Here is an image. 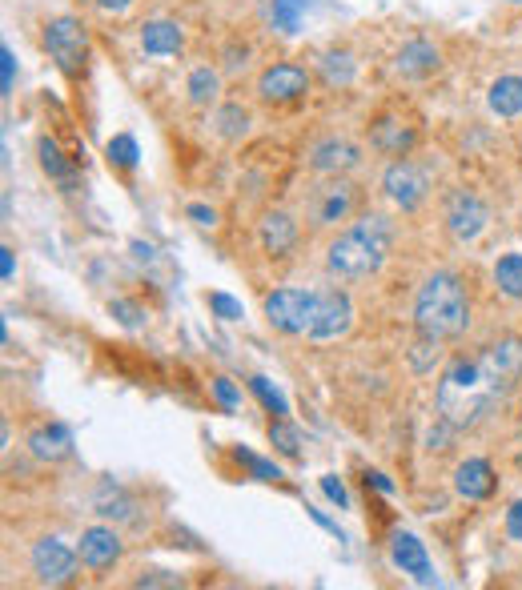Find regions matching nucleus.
<instances>
[{"instance_id": "1", "label": "nucleus", "mask_w": 522, "mask_h": 590, "mask_svg": "<svg viewBox=\"0 0 522 590\" xmlns=\"http://www.w3.org/2000/svg\"><path fill=\"white\" fill-rule=\"evenodd\" d=\"M390 245H394V221L382 213H366L326 245V269L338 281H362L386 265Z\"/></svg>"}, {"instance_id": "2", "label": "nucleus", "mask_w": 522, "mask_h": 590, "mask_svg": "<svg viewBox=\"0 0 522 590\" xmlns=\"http://www.w3.org/2000/svg\"><path fill=\"white\" fill-rule=\"evenodd\" d=\"M470 326V302L466 289L454 273H434L422 281L418 298H414V330L418 338H434V342H454L462 338Z\"/></svg>"}, {"instance_id": "3", "label": "nucleus", "mask_w": 522, "mask_h": 590, "mask_svg": "<svg viewBox=\"0 0 522 590\" xmlns=\"http://www.w3.org/2000/svg\"><path fill=\"white\" fill-rule=\"evenodd\" d=\"M434 398H438V418H446L454 430L478 426V422L502 402V394H498V390L490 386V378L482 374L478 358H474V362H454V366L442 374Z\"/></svg>"}, {"instance_id": "4", "label": "nucleus", "mask_w": 522, "mask_h": 590, "mask_svg": "<svg viewBox=\"0 0 522 590\" xmlns=\"http://www.w3.org/2000/svg\"><path fill=\"white\" fill-rule=\"evenodd\" d=\"M266 318L274 330L302 338L318 318V289H274L266 298Z\"/></svg>"}, {"instance_id": "5", "label": "nucleus", "mask_w": 522, "mask_h": 590, "mask_svg": "<svg viewBox=\"0 0 522 590\" xmlns=\"http://www.w3.org/2000/svg\"><path fill=\"white\" fill-rule=\"evenodd\" d=\"M45 49L65 77H77L85 65V53H89V33L77 17H57L45 25Z\"/></svg>"}, {"instance_id": "6", "label": "nucleus", "mask_w": 522, "mask_h": 590, "mask_svg": "<svg viewBox=\"0 0 522 590\" xmlns=\"http://www.w3.org/2000/svg\"><path fill=\"white\" fill-rule=\"evenodd\" d=\"M382 193H386L398 209L410 213V209H418V205L430 197V173H426L422 165L398 157V161H390L386 173H382Z\"/></svg>"}, {"instance_id": "7", "label": "nucleus", "mask_w": 522, "mask_h": 590, "mask_svg": "<svg viewBox=\"0 0 522 590\" xmlns=\"http://www.w3.org/2000/svg\"><path fill=\"white\" fill-rule=\"evenodd\" d=\"M478 366H482V374L490 378V386H494V390L506 398V394H510L518 382H522V338L506 334V338L490 342V346L482 350Z\"/></svg>"}, {"instance_id": "8", "label": "nucleus", "mask_w": 522, "mask_h": 590, "mask_svg": "<svg viewBox=\"0 0 522 590\" xmlns=\"http://www.w3.org/2000/svg\"><path fill=\"white\" fill-rule=\"evenodd\" d=\"M29 562H33L37 582H45V586H65V582H73L77 570L85 566L81 554H77L73 546H65L61 538H41V542L33 546Z\"/></svg>"}, {"instance_id": "9", "label": "nucleus", "mask_w": 522, "mask_h": 590, "mask_svg": "<svg viewBox=\"0 0 522 590\" xmlns=\"http://www.w3.org/2000/svg\"><path fill=\"white\" fill-rule=\"evenodd\" d=\"M354 326V302L346 289H318V318L310 326V342H338Z\"/></svg>"}, {"instance_id": "10", "label": "nucleus", "mask_w": 522, "mask_h": 590, "mask_svg": "<svg viewBox=\"0 0 522 590\" xmlns=\"http://www.w3.org/2000/svg\"><path fill=\"white\" fill-rule=\"evenodd\" d=\"M486 225H490V209H486V201L478 193L454 189L446 197V229H450L454 241H462V245L466 241H478L486 233Z\"/></svg>"}, {"instance_id": "11", "label": "nucleus", "mask_w": 522, "mask_h": 590, "mask_svg": "<svg viewBox=\"0 0 522 590\" xmlns=\"http://www.w3.org/2000/svg\"><path fill=\"white\" fill-rule=\"evenodd\" d=\"M306 93H310V73L302 65H294V61L270 65L257 77V97L270 101V105H290V101H302Z\"/></svg>"}, {"instance_id": "12", "label": "nucleus", "mask_w": 522, "mask_h": 590, "mask_svg": "<svg viewBox=\"0 0 522 590\" xmlns=\"http://www.w3.org/2000/svg\"><path fill=\"white\" fill-rule=\"evenodd\" d=\"M354 209H358V189H354L350 181L334 177L330 185L314 189V197H310V225H318V229H330V225L346 221Z\"/></svg>"}, {"instance_id": "13", "label": "nucleus", "mask_w": 522, "mask_h": 590, "mask_svg": "<svg viewBox=\"0 0 522 590\" xmlns=\"http://www.w3.org/2000/svg\"><path fill=\"white\" fill-rule=\"evenodd\" d=\"M125 542L113 526H89L81 530V542H77V554L85 562V570H109L117 558H121Z\"/></svg>"}, {"instance_id": "14", "label": "nucleus", "mask_w": 522, "mask_h": 590, "mask_svg": "<svg viewBox=\"0 0 522 590\" xmlns=\"http://www.w3.org/2000/svg\"><path fill=\"white\" fill-rule=\"evenodd\" d=\"M358 165H362V149H358L354 141H346V137H326V141H318L314 153H310V169H314V173H326V177L350 173V169H358Z\"/></svg>"}, {"instance_id": "15", "label": "nucleus", "mask_w": 522, "mask_h": 590, "mask_svg": "<svg viewBox=\"0 0 522 590\" xmlns=\"http://www.w3.org/2000/svg\"><path fill=\"white\" fill-rule=\"evenodd\" d=\"M390 558H394V566L402 570V574H410L418 586H430L434 582V566H430V554H426V546L414 538V534H406V530H398L394 538H390Z\"/></svg>"}, {"instance_id": "16", "label": "nucleus", "mask_w": 522, "mask_h": 590, "mask_svg": "<svg viewBox=\"0 0 522 590\" xmlns=\"http://www.w3.org/2000/svg\"><path fill=\"white\" fill-rule=\"evenodd\" d=\"M257 241H261V249H266L270 257H286V253L298 245V221H294L290 213L274 209V213L261 217V225H257Z\"/></svg>"}, {"instance_id": "17", "label": "nucleus", "mask_w": 522, "mask_h": 590, "mask_svg": "<svg viewBox=\"0 0 522 590\" xmlns=\"http://www.w3.org/2000/svg\"><path fill=\"white\" fill-rule=\"evenodd\" d=\"M494 466L486 462V458H466L458 470H454V490H458V498H466V502H486L490 494H494Z\"/></svg>"}, {"instance_id": "18", "label": "nucleus", "mask_w": 522, "mask_h": 590, "mask_svg": "<svg viewBox=\"0 0 522 590\" xmlns=\"http://www.w3.org/2000/svg\"><path fill=\"white\" fill-rule=\"evenodd\" d=\"M370 145L378 153H386V157H406L418 145V133L398 117H382V121L370 125Z\"/></svg>"}, {"instance_id": "19", "label": "nucleus", "mask_w": 522, "mask_h": 590, "mask_svg": "<svg viewBox=\"0 0 522 590\" xmlns=\"http://www.w3.org/2000/svg\"><path fill=\"white\" fill-rule=\"evenodd\" d=\"M93 510H97L101 518H113V522H137V498H133L121 482H113V478H105V482L97 486Z\"/></svg>"}, {"instance_id": "20", "label": "nucleus", "mask_w": 522, "mask_h": 590, "mask_svg": "<svg viewBox=\"0 0 522 590\" xmlns=\"http://www.w3.org/2000/svg\"><path fill=\"white\" fill-rule=\"evenodd\" d=\"M29 450H33V458H41V462H61V458L73 454V434H69V426L49 422V426H41V430L29 434Z\"/></svg>"}, {"instance_id": "21", "label": "nucleus", "mask_w": 522, "mask_h": 590, "mask_svg": "<svg viewBox=\"0 0 522 590\" xmlns=\"http://www.w3.org/2000/svg\"><path fill=\"white\" fill-rule=\"evenodd\" d=\"M181 45H185L181 25H173V21H149V25H141V49L149 57H173Z\"/></svg>"}, {"instance_id": "22", "label": "nucleus", "mask_w": 522, "mask_h": 590, "mask_svg": "<svg viewBox=\"0 0 522 590\" xmlns=\"http://www.w3.org/2000/svg\"><path fill=\"white\" fill-rule=\"evenodd\" d=\"M394 65H398V73H402V77H414V81H418V77H430V73L442 65V57H438V49H434L430 41H422V37H418V41L402 45V53H398V61H394Z\"/></svg>"}, {"instance_id": "23", "label": "nucleus", "mask_w": 522, "mask_h": 590, "mask_svg": "<svg viewBox=\"0 0 522 590\" xmlns=\"http://www.w3.org/2000/svg\"><path fill=\"white\" fill-rule=\"evenodd\" d=\"M41 169L61 185V193H77L81 189V173H77V165L57 149V141H41Z\"/></svg>"}, {"instance_id": "24", "label": "nucleus", "mask_w": 522, "mask_h": 590, "mask_svg": "<svg viewBox=\"0 0 522 590\" xmlns=\"http://www.w3.org/2000/svg\"><path fill=\"white\" fill-rule=\"evenodd\" d=\"M486 105H490V113L494 117H502V121H514L518 113H522V77H498L494 85H490V93H486Z\"/></svg>"}, {"instance_id": "25", "label": "nucleus", "mask_w": 522, "mask_h": 590, "mask_svg": "<svg viewBox=\"0 0 522 590\" xmlns=\"http://www.w3.org/2000/svg\"><path fill=\"white\" fill-rule=\"evenodd\" d=\"M213 133H217L221 141H241V137L249 133V109L237 105V101L221 105V109L213 113Z\"/></svg>"}, {"instance_id": "26", "label": "nucleus", "mask_w": 522, "mask_h": 590, "mask_svg": "<svg viewBox=\"0 0 522 590\" xmlns=\"http://www.w3.org/2000/svg\"><path fill=\"white\" fill-rule=\"evenodd\" d=\"M494 285L506 293V298L522 302V253H502L494 261Z\"/></svg>"}, {"instance_id": "27", "label": "nucleus", "mask_w": 522, "mask_h": 590, "mask_svg": "<svg viewBox=\"0 0 522 590\" xmlns=\"http://www.w3.org/2000/svg\"><path fill=\"white\" fill-rule=\"evenodd\" d=\"M306 21V0H270V25L286 37H294Z\"/></svg>"}, {"instance_id": "28", "label": "nucleus", "mask_w": 522, "mask_h": 590, "mask_svg": "<svg viewBox=\"0 0 522 590\" xmlns=\"http://www.w3.org/2000/svg\"><path fill=\"white\" fill-rule=\"evenodd\" d=\"M318 73H322V81H326L330 89H346V85L354 81L358 65H354L350 53H326V57L318 61Z\"/></svg>"}, {"instance_id": "29", "label": "nucleus", "mask_w": 522, "mask_h": 590, "mask_svg": "<svg viewBox=\"0 0 522 590\" xmlns=\"http://www.w3.org/2000/svg\"><path fill=\"white\" fill-rule=\"evenodd\" d=\"M189 101L197 105V109H205L209 101H217V93H221V77H217V69H209V65H197L193 73H189Z\"/></svg>"}, {"instance_id": "30", "label": "nucleus", "mask_w": 522, "mask_h": 590, "mask_svg": "<svg viewBox=\"0 0 522 590\" xmlns=\"http://www.w3.org/2000/svg\"><path fill=\"white\" fill-rule=\"evenodd\" d=\"M270 446L278 454H286V458H302V434H298V426L290 418L270 422Z\"/></svg>"}, {"instance_id": "31", "label": "nucleus", "mask_w": 522, "mask_h": 590, "mask_svg": "<svg viewBox=\"0 0 522 590\" xmlns=\"http://www.w3.org/2000/svg\"><path fill=\"white\" fill-rule=\"evenodd\" d=\"M249 390L257 394V402L266 406L274 418H286V414H290V402H286V394H282L278 386H270V378H249Z\"/></svg>"}, {"instance_id": "32", "label": "nucleus", "mask_w": 522, "mask_h": 590, "mask_svg": "<svg viewBox=\"0 0 522 590\" xmlns=\"http://www.w3.org/2000/svg\"><path fill=\"white\" fill-rule=\"evenodd\" d=\"M105 153H109V161H113L117 169H137V157H141L137 137H129V133H117V137L105 145Z\"/></svg>"}, {"instance_id": "33", "label": "nucleus", "mask_w": 522, "mask_h": 590, "mask_svg": "<svg viewBox=\"0 0 522 590\" xmlns=\"http://www.w3.org/2000/svg\"><path fill=\"white\" fill-rule=\"evenodd\" d=\"M233 458H237V462H245V466H249V474H253L257 482H278V478H282V466H278V462L257 458V454H249L245 446H237V450H233Z\"/></svg>"}, {"instance_id": "34", "label": "nucleus", "mask_w": 522, "mask_h": 590, "mask_svg": "<svg viewBox=\"0 0 522 590\" xmlns=\"http://www.w3.org/2000/svg\"><path fill=\"white\" fill-rule=\"evenodd\" d=\"M438 346H442V342H434V338H418V346L410 350V366H414L418 374H430V370L438 366V358H442Z\"/></svg>"}, {"instance_id": "35", "label": "nucleus", "mask_w": 522, "mask_h": 590, "mask_svg": "<svg viewBox=\"0 0 522 590\" xmlns=\"http://www.w3.org/2000/svg\"><path fill=\"white\" fill-rule=\"evenodd\" d=\"M209 310H213L221 322H241V318H245L241 302H237V298H229V293H209Z\"/></svg>"}, {"instance_id": "36", "label": "nucleus", "mask_w": 522, "mask_h": 590, "mask_svg": "<svg viewBox=\"0 0 522 590\" xmlns=\"http://www.w3.org/2000/svg\"><path fill=\"white\" fill-rule=\"evenodd\" d=\"M109 310H113V318H117L125 330H137V326H145V310H141L137 302H125V298H117Z\"/></svg>"}, {"instance_id": "37", "label": "nucleus", "mask_w": 522, "mask_h": 590, "mask_svg": "<svg viewBox=\"0 0 522 590\" xmlns=\"http://www.w3.org/2000/svg\"><path fill=\"white\" fill-rule=\"evenodd\" d=\"M13 81H17V57H13V49L5 45L0 49V93H13Z\"/></svg>"}, {"instance_id": "38", "label": "nucleus", "mask_w": 522, "mask_h": 590, "mask_svg": "<svg viewBox=\"0 0 522 590\" xmlns=\"http://www.w3.org/2000/svg\"><path fill=\"white\" fill-rule=\"evenodd\" d=\"M322 494H326L330 502H338V510H346V506H350V494H346V486H342V478H338V474H326V478H322Z\"/></svg>"}, {"instance_id": "39", "label": "nucleus", "mask_w": 522, "mask_h": 590, "mask_svg": "<svg viewBox=\"0 0 522 590\" xmlns=\"http://www.w3.org/2000/svg\"><path fill=\"white\" fill-rule=\"evenodd\" d=\"M213 398H217L225 410H233V406L241 402V394H237V386H233L229 378H213Z\"/></svg>"}, {"instance_id": "40", "label": "nucleus", "mask_w": 522, "mask_h": 590, "mask_svg": "<svg viewBox=\"0 0 522 590\" xmlns=\"http://www.w3.org/2000/svg\"><path fill=\"white\" fill-rule=\"evenodd\" d=\"M506 534H510L514 542H522V498L510 502V510H506Z\"/></svg>"}, {"instance_id": "41", "label": "nucleus", "mask_w": 522, "mask_h": 590, "mask_svg": "<svg viewBox=\"0 0 522 590\" xmlns=\"http://www.w3.org/2000/svg\"><path fill=\"white\" fill-rule=\"evenodd\" d=\"M185 213H189V221H193V225H201V229H209V225H217V213H213L209 205H197V201H193V205H189Z\"/></svg>"}, {"instance_id": "42", "label": "nucleus", "mask_w": 522, "mask_h": 590, "mask_svg": "<svg viewBox=\"0 0 522 590\" xmlns=\"http://www.w3.org/2000/svg\"><path fill=\"white\" fill-rule=\"evenodd\" d=\"M137 586H181V578L169 574V570H153V574H141Z\"/></svg>"}, {"instance_id": "43", "label": "nucleus", "mask_w": 522, "mask_h": 590, "mask_svg": "<svg viewBox=\"0 0 522 590\" xmlns=\"http://www.w3.org/2000/svg\"><path fill=\"white\" fill-rule=\"evenodd\" d=\"M13 273H17L13 249H9V245H0V277H5V281H13Z\"/></svg>"}, {"instance_id": "44", "label": "nucleus", "mask_w": 522, "mask_h": 590, "mask_svg": "<svg viewBox=\"0 0 522 590\" xmlns=\"http://www.w3.org/2000/svg\"><path fill=\"white\" fill-rule=\"evenodd\" d=\"M129 5H133V0H97V9H101V13H125Z\"/></svg>"}, {"instance_id": "45", "label": "nucleus", "mask_w": 522, "mask_h": 590, "mask_svg": "<svg viewBox=\"0 0 522 590\" xmlns=\"http://www.w3.org/2000/svg\"><path fill=\"white\" fill-rule=\"evenodd\" d=\"M366 486H374V490H382V494H390V490H394V482H390L386 474H366Z\"/></svg>"}, {"instance_id": "46", "label": "nucleus", "mask_w": 522, "mask_h": 590, "mask_svg": "<svg viewBox=\"0 0 522 590\" xmlns=\"http://www.w3.org/2000/svg\"><path fill=\"white\" fill-rule=\"evenodd\" d=\"M306 510H310V506H306ZM310 518H314L318 526H326V530H334V534H338V526H334V522H330V518H326L322 510H310Z\"/></svg>"}, {"instance_id": "47", "label": "nucleus", "mask_w": 522, "mask_h": 590, "mask_svg": "<svg viewBox=\"0 0 522 590\" xmlns=\"http://www.w3.org/2000/svg\"><path fill=\"white\" fill-rule=\"evenodd\" d=\"M514 5H522V0H514Z\"/></svg>"}, {"instance_id": "48", "label": "nucleus", "mask_w": 522, "mask_h": 590, "mask_svg": "<svg viewBox=\"0 0 522 590\" xmlns=\"http://www.w3.org/2000/svg\"><path fill=\"white\" fill-rule=\"evenodd\" d=\"M518 149H522V141H518Z\"/></svg>"}]
</instances>
